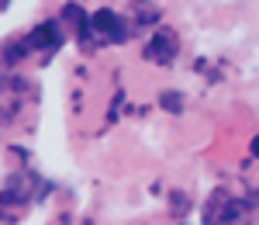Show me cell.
Here are the masks:
<instances>
[{
  "instance_id": "6da1fadb",
  "label": "cell",
  "mask_w": 259,
  "mask_h": 225,
  "mask_svg": "<svg viewBox=\"0 0 259 225\" xmlns=\"http://www.w3.org/2000/svg\"><path fill=\"white\" fill-rule=\"evenodd\" d=\"M177 52H180V42L169 28H159V31L149 39V45H145V59L159 62V66H169V62L177 59Z\"/></svg>"
},
{
  "instance_id": "7a4b0ae2",
  "label": "cell",
  "mask_w": 259,
  "mask_h": 225,
  "mask_svg": "<svg viewBox=\"0 0 259 225\" xmlns=\"http://www.w3.org/2000/svg\"><path fill=\"white\" fill-rule=\"evenodd\" d=\"M90 28H94V35L104 39V42H124L128 31H132V24H124L114 11H97V14L90 18Z\"/></svg>"
},
{
  "instance_id": "3957f363",
  "label": "cell",
  "mask_w": 259,
  "mask_h": 225,
  "mask_svg": "<svg viewBox=\"0 0 259 225\" xmlns=\"http://www.w3.org/2000/svg\"><path fill=\"white\" fill-rule=\"evenodd\" d=\"M242 211H245L242 201L228 198V194H218V198H211V205L204 211V222H239Z\"/></svg>"
},
{
  "instance_id": "277c9868",
  "label": "cell",
  "mask_w": 259,
  "mask_h": 225,
  "mask_svg": "<svg viewBox=\"0 0 259 225\" xmlns=\"http://www.w3.org/2000/svg\"><path fill=\"white\" fill-rule=\"evenodd\" d=\"M62 45V31H59V24H52V21H45V24H38L31 35H28V49H38V52H56Z\"/></svg>"
},
{
  "instance_id": "5b68a950",
  "label": "cell",
  "mask_w": 259,
  "mask_h": 225,
  "mask_svg": "<svg viewBox=\"0 0 259 225\" xmlns=\"http://www.w3.org/2000/svg\"><path fill=\"white\" fill-rule=\"evenodd\" d=\"M162 104H166L169 111H180V94H166V97H162Z\"/></svg>"
},
{
  "instance_id": "8992f818",
  "label": "cell",
  "mask_w": 259,
  "mask_h": 225,
  "mask_svg": "<svg viewBox=\"0 0 259 225\" xmlns=\"http://www.w3.org/2000/svg\"><path fill=\"white\" fill-rule=\"evenodd\" d=\"M249 149H252V156L259 160V135H252V145H249Z\"/></svg>"
},
{
  "instance_id": "52a82bcc",
  "label": "cell",
  "mask_w": 259,
  "mask_h": 225,
  "mask_svg": "<svg viewBox=\"0 0 259 225\" xmlns=\"http://www.w3.org/2000/svg\"><path fill=\"white\" fill-rule=\"evenodd\" d=\"M7 7H11V0H0V11H7Z\"/></svg>"
}]
</instances>
